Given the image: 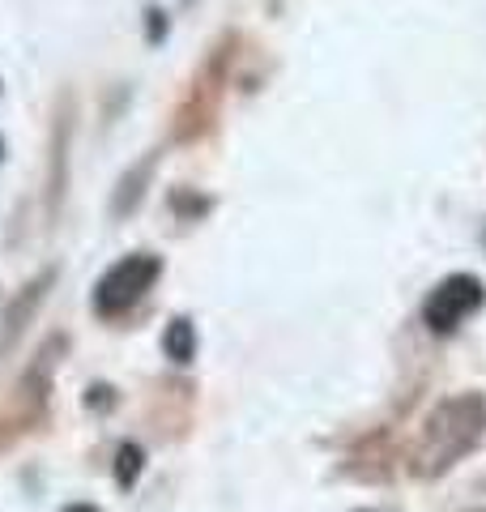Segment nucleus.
Wrapping results in <instances>:
<instances>
[{"instance_id":"obj_1","label":"nucleus","mask_w":486,"mask_h":512,"mask_svg":"<svg viewBox=\"0 0 486 512\" xmlns=\"http://www.w3.org/2000/svg\"><path fill=\"white\" fill-rule=\"evenodd\" d=\"M486 440V397L482 393H457L435 402V410L423 419V431L414 440V474L418 478H435L452 470L465 453Z\"/></svg>"},{"instance_id":"obj_2","label":"nucleus","mask_w":486,"mask_h":512,"mask_svg":"<svg viewBox=\"0 0 486 512\" xmlns=\"http://www.w3.org/2000/svg\"><path fill=\"white\" fill-rule=\"evenodd\" d=\"M158 274H162V261L154 252L124 256V261L111 265L99 278V286H94V312H99L103 320H116L124 312H133L145 299V291L158 282Z\"/></svg>"},{"instance_id":"obj_3","label":"nucleus","mask_w":486,"mask_h":512,"mask_svg":"<svg viewBox=\"0 0 486 512\" xmlns=\"http://www.w3.org/2000/svg\"><path fill=\"white\" fill-rule=\"evenodd\" d=\"M478 308H482V282L469 278V274H452L427 295L423 320H427L431 333H452V329H461V320L474 316Z\"/></svg>"},{"instance_id":"obj_4","label":"nucleus","mask_w":486,"mask_h":512,"mask_svg":"<svg viewBox=\"0 0 486 512\" xmlns=\"http://www.w3.org/2000/svg\"><path fill=\"white\" fill-rule=\"evenodd\" d=\"M52 278H56V269H47V274H39V278H30L22 291H18V299L9 303V316H5V329H0V355L13 346L26 333V325H30V316H35V308H39V299L47 295V286H52Z\"/></svg>"},{"instance_id":"obj_5","label":"nucleus","mask_w":486,"mask_h":512,"mask_svg":"<svg viewBox=\"0 0 486 512\" xmlns=\"http://www.w3.org/2000/svg\"><path fill=\"white\" fill-rule=\"evenodd\" d=\"M162 350H167L175 363H188L192 355H197V333H192L188 320H171L167 338H162Z\"/></svg>"},{"instance_id":"obj_6","label":"nucleus","mask_w":486,"mask_h":512,"mask_svg":"<svg viewBox=\"0 0 486 512\" xmlns=\"http://www.w3.org/2000/svg\"><path fill=\"white\" fill-rule=\"evenodd\" d=\"M150 171H154V158H145V163H137L133 171L124 175V184H120L124 192L116 197V214H128V210L137 205V197H141V188H137V184H141V175H150Z\"/></svg>"},{"instance_id":"obj_7","label":"nucleus","mask_w":486,"mask_h":512,"mask_svg":"<svg viewBox=\"0 0 486 512\" xmlns=\"http://www.w3.org/2000/svg\"><path fill=\"white\" fill-rule=\"evenodd\" d=\"M137 474H141V448L137 444H120V453H116V483L133 487Z\"/></svg>"},{"instance_id":"obj_8","label":"nucleus","mask_w":486,"mask_h":512,"mask_svg":"<svg viewBox=\"0 0 486 512\" xmlns=\"http://www.w3.org/2000/svg\"><path fill=\"white\" fill-rule=\"evenodd\" d=\"M64 512H99V508H94V504H69Z\"/></svg>"},{"instance_id":"obj_9","label":"nucleus","mask_w":486,"mask_h":512,"mask_svg":"<svg viewBox=\"0 0 486 512\" xmlns=\"http://www.w3.org/2000/svg\"><path fill=\"white\" fill-rule=\"evenodd\" d=\"M0 158H5V141H0Z\"/></svg>"}]
</instances>
